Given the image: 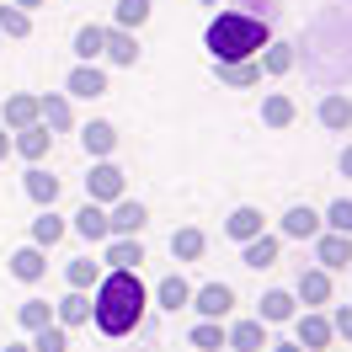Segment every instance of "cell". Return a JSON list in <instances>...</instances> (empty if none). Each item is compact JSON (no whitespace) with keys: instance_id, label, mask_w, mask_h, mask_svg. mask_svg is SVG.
Instances as JSON below:
<instances>
[{"instance_id":"obj_1","label":"cell","mask_w":352,"mask_h":352,"mask_svg":"<svg viewBox=\"0 0 352 352\" xmlns=\"http://www.w3.org/2000/svg\"><path fill=\"white\" fill-rule=\"evenodd\" d=\"M91 315H96V326L107 336H129L139 326V315H144V283H139V272H107L96 283Z\"/></svg>"},{"instance_id":"obj_2","label":"cell","mask_w":352,"mask_h":352,"mask_svg":"<svg viewBox=\"0 0 352 352\" xmlns=\"http://www.w3.org/2000/svg\"><path fill=\"white\" fill-rule=\"evenodd\" d=\"M267 48V16H245V11H219L208 22V54L214 65H235V59H256Z\"/></svg>"},{"instance_id":"obj_3","label":"cell","mask_w":352,"mask_h":352,"mask_svg":"<svg viewBox=\"0 0 352 352\" xmlns=\"http://www.w3.org/2000/svg\"><path fill=\"white\" fill-rule=\"evenodd\" d=\"M144 224H150L144 203H133V198H118V208L107 214V241H133V235H139Z\"/></svg>"},{"instance_id":"obj_4","label":"cell","mask_w":352,"mask_h":352,"mask_svg":"<svg viewBox=\"0 0 352 352\" xmlns=\"http://www.w3.org/2000/svg\"><path fill=\"white\" fill-rule=\"evenodd\" d=\"M123 198V171L118 166H91V176H86V203H118Z\"/></svg>"},{"instance_id":"obj_5","label":"cell","mask_w":352,"mask_h":352,"mask_svg":"<svg viewBox=\"0 0 352 352\" xmlns=\"http://www.w3.org/2000/svg\"><path fill=\"white\" fill-rule=\"evenodd\" d=\"M187 305L198 309L203 320H224V315H230V309H235V294H230V288H224V283H203L198 294H192V299H187Z\"/></svg>"},{"instance_id":"obj_6","label":"cell","mask_w":352,"mask_h":352,"mask_svg":"<svg viewBox=\"0 0 352 352\" xmlns=\"http://www.w3.org/2000/svg\"><path fill=\"white\" fill-rule=\"evenodd\" d=\"M315 256H320V267H352V235H336V230H326V235H315Z\"/></svg>"},{"instance_id":"obj_7","label":"cell","mask_w":352,"mask_h":352,"mask_svg":"<svg viewBox=\"0 0 352 352\" xmlns=\"http://www.w3.org/2000/svg\"><path fill=\"white\" fill-rule=\"evenodd\" d=\"M102 54H107L112 65H139V43H133V32H123V27H102Z\"/></svg>"},{"instance_id":"obj_8","label":"cell","mask_w":352,"mask_h":352,"mask_svg":"<svg viewBox=\"0 0 352 352\" xmlns=\"http://www.w3.org/2000/svg\"><path fill=\"white\" fill-rule=\"evenodd\" d=\"M224 347H235V352H262V347H267L262 320H235V326L224 331Z\"/></svg>"},{"instance_id":"obj_9","label":"cell","mask_w":352,"mask_h":352,"mask_svg":"<svg viewBox=\"0 0 352 352\" xmlns=\"http://www.w3.org/2000/svg\"><path fill=\"white\" fill-rule=\"evenodd\" d=\"M283 235H288V241H315V235H320V214L305 208V203L288 208V214H283Z\"/></svg>"},{"instance_id":"obj_10","label":"cell","mask_w":352,"mask_h":352,"mask_svg":"<svg viewBox=\"0 0 352 352\" xmlns=\"http://www.w3.org/2000/svg\"><path fill=\"white\" fill-rule=\"evenodd\" d=\"M69 96H107V75L96 65H75L69 69Z\"/></svg>"},{"instance_id":"obj_11","label":"cell","mask_w":352,"mask_h":352,"mask_svg":"<svg viewBox=\"0 0 352 352\" xmlns=\"http://www.w3.org/2000/svg\"><path fill=\"white\" fill-rule=\"evenodd\" d=\"M256 320H262V326H278V320H294V294H283V288H272V294H262V305H256Z\"/></svg>"},{"instance_id":"obj_12","label":"cell","mask_w":352,"mask_h":352,"mask_svg":"<svg viewBox=\"0 0 352 352\" xmlns=\"http://www.w3.org/2000/svg\"><path fill=\"white\" fill-rule=\"evenodd\" d=\"M331 336H336V331H331L326 315H305V320H299V347H305V352L331 347Z\"/></svg>"},{"instance_id":"obj_13","label":"cell","mask_w":352,"mask_h":352,"mask_svg":"<svg viewBox=\"0 0 352 352\" xmlns=\"http://www.w3.org/2000/svg\"><path fill=\"white\" fill-rule=\"evenodd\" d=\"M11 272H16L22 283H38V278L48 272V262H43V245H22V251L11 256Z\"/></svg>"},{"instance_id":"obj_14","label":"cell","mask_w":352,"mask_h":352,"mask_svg":"<svg viewBox=\"0 0 352 352\" xmlns=\"http://www.w3.org/2000/svg\"><path fill=\"white\" fill-rule=\"evenodd\" d=\"M38 123V96H6V129H32Z\"/></svg>"},{"instance_id":"obj_15","label":"cell","mask_w":352,"mask_h":352,"mask_svg":"<svg viewBox=\"0 0 352 352\" xmlns=\"http://www.w3.org/2000/svg\"><path fill=\"white\" fill-rule=\"evenodd\" d=\"M241 262L256 267V272H262V267H272V262H278V235H256V241H245Z\"/></svg>"},{"instance_id":"obj_16","label":"cell","mask_w":352,"mask_h":352,"mask_svg":"<svg viewBox=\"0 0 352 352\" xmlns=\"http://www.w3.org/2000/svg\"><path fill=\"white\" fill-rule=\"evenodd\" d=\"M107 262H112V272H139L144 245H139V241H112V245H107Z\"/></svg>"},{"instance_id":"obj_17","label":"cell","mask_w":352,"mask_h":352,"mask_svg":"<svg viewBox=\"0 0 352 352\" xmlns=\"http://www.w3.org/2000/svg\"><path fill=\"white\" fill-rule=\"evenodd\" d=\"M11 144H16V150H22L27 160H43V155H48V144H54V133H48L43 123H32V129H22L16 139H11Z\"/></svg>"},{"instance_id":"obj_18","label":"cell","mask_w":352,"mask_h":352,"mask_svg":"<svg viewBox=\"0 0 352 352\" xmlns=\"http://www.w3.org/2000/svg\"><path fill=\"white\" fill-rule=\"evenodd\" d=\"M75 235H86V241H107V214H102V203H86V208L75 214Z\"/></svg>"},{"instance_id":"obj_19","label":"cell","mask_w":352,"mask_h":352,"mask_svg":"<svg viewBox=\"0 0 352 352\" xmlns=\"http://www.w3.org/2000/svg\"><path fill=\"white\" fill-rule=\"evenodd\" d=\"M224 230H230V235H235L241 245H245V241H256V235H262V208H235Z\"/></svg>"},{"instance_id":"obj_20","label":"cell","mask_w":352,"mask_h":352,"mask_svg":"<svg viewBox=\"0 0 352 352\" xmlns=\"http://www.w3.org/2000/svg\"><path fill=\"white\" fill-rule=\"evenodd\" d=\"M27 198L32 203H43V208H54V198H59V176H48V171H27Z\"/></svg>"},{"instance_id":"obj_21","label":"cell","mask_w":352,"mask_h":352,"mask_svg":"<svg viewBox=\"0 0 352 352\" xmlns=\"http://www.w3.org/2000/svg\"><path fill=\"white\" fill-rule=\"evenodd\" d=\"M80 144H86V155H112L118 129H112V123H86V129H80Z\"/></svg>"},{"instance_id":"obj_22","label":"cell","mask_w":352,"mask_h":352,"mask_svg":"<svg viewBox=\"0 0 352 352\" xmlns=\"http://www.w3.org/2000/svg\"><path fill=\"white\" fill-rule=\"evenodd\" d=\"M203 245H208V241H203V230L187 224V230H176V235H171V256H176V262H198Z\"/></svg>"},{"instance_id":"obj_23","label":"cell","mask_w":352,"mask_h":352,"mask_svg":"<svg viewBox=\"0 0 352 352\" xmlns=\"http://www.w3.org/2000/svg\"><path fill=\"white\" fill-rule=\"evenodd\" d=\"M155 299H160V309H182L187 299H192V288H187V278H182V272H171V278H160Z\"/></svg>"},{"instance_id":"obj_24","label":"cell","mask_w":352,"mask_h":352,"mask_svg":"<svg viewBox=\"0 0 352 352\" xmlns=\"http://www.w3.org/2000/svg\"><path fill=\"white\" fill-rule=\"evenodd\" d=\"M86 320H91V299L80 288H69L65 299H59V326H86Z\"/></svg>"},{"instance_id":"obj_25","label":"cell","mask_w":352,"mask_h":352,"mask_svg":"<svg viewBox=\"0 0 352 352\" xmlns=\"http://www.w3.org/2000/svg\"><path fill=\"white\" fill-rule=\"evenodd\" d=\"M320 123L336 129V133H347L352 129V102L347 96H326V102H320Z\"/></svg>"},{"instance_id":"obj_26","label":"cell","mask_w":352,"mask_h":352,"mask_svg":"<svg viewBox=\"0 0 352 352\" xmlns=\"http://www.w3.org/2000/svg\"><path fill=\"white\" fill-rule=\"evenodd\" d=\"M256 65H262L267 75H288V69H294V43H267L262 54H256Z\"/></svg>"},{"instance_id":"obj_27","label":"cell","mask_w":352,"mask_h":352,"mask_svg":"<svg viewBox=\"0 0 352 352\" xmlns=\"http://www.w3.org/2000/svg\"><path fill=\"white\" fill-rule=\"evenodd\" d=\"M219 80H224V86H256V80H262V65H256V59H235V65H219Z\"/></svg>"},{"instance_id":"obj_28","label":"cell","mask_w":352,"mask_h":352,"mask_svg":"<svg viewBox=\"0 0 352 352\" xmlns=\"http://www.w3.org/2000/svg\"><path fill=\"white\" fill-rule=\"evenodd\" d=\"M299 299H305V305H326V299H331L326 267H315V272H305V278H299Z\"/></svg>"},{"instance_id":"obj_29","label":"cell","mask_w":352,"mask_h":352,"mask_svg":"<svg viewBox=\"0 0 352 352\" xmlns=\"http://www.w3.org/2000/svg\"><path fill=\"white\" fill-rule=\"evenodd\" d=\"M38 118H43V129H69V102L65 96H38Z\"/></svg>"},{"instance_id":"obj_30","label":"cell","mask_w":352,"mask_h":352,"mask_svg":"<svg viewBox=\"0 0 352 352\" xmlns=\"http://www.w3.org/2000/svg\"><path fill=\"white\" fill-rule=\"evenodd\" d=\"M59 241H65V219L43 208V219H32V245H59Z\"/></svg>"},{"instance_id":"obj_31","label":"cell","mask_w":352,"mask_h":352,"mask_svg":"<svg viewBox=\"0 0 352 352\" xmlns=\"http://www.w3.org/2000/svg\"><path fill=\"white\" fill-rule=\"evenodd\" d=\"M32 32V16L22 6H0V38H27Z\"/></svg>"},{"instance_id":"obj_32","label":"cell","mask_w":352,"mask_h":352,"mask_svg":"<svg viewBox=\"0 0 352 352\" xmlns=\"http://www.w3.org/2000/svg\"><path fill=\"white\" fill-rule=\"evenodd\" d=\"M262 123L267 129H288V123H294V102H288V96H267L262 102Z\"/></svg>"},{"instance_id":"obj_33","label":"cell","mask_w":352,"mask_h":352,"mask_svg":"<svg viewBox=\"0 0 352 352\" xmlns=\"http://www.w3.org/2000/svg\"><path fill=\"white\" fill-rule=\"evenodd\" d=\"M150 22V0H118V27L123 32H133V27Z\"/></svg>"},{"instance_id":"obj_34","label":"cell","mask_w":352,"mask_h":352,"mask_svg":"<svg viewBox=\"0 0 352 352\" xmlns=\"http://www.w3.org/2000/svg\"><path fill=\"white\" fill-rule=\"evenodd\" d=\"M32 352H69L65 326H43V331H32Z\"/></svg>"},{"instance_id":"obj_35","label":"cell","mask_w":352,"mask_h":352,"mask_svg":"<svg viewBox=\"0 0 352 352\" xmlns=\"http://www.w3.org/2000/svg\"><path fill=\"white\" fill-rule=\"evenodd\" d=\"M48 315H54V309H48L43 299H27V305L16 309V320H22L27 331H43V326H54V320H48Z\"/></svg>"},{"instance_id":"obj_36","label":"cell","mask_w":352,"mask_h":352,"mask_svg":"<svg viewBox=\"0 0 352 352\" xmlns=\"http://www.w3.org/2000/svg\"><path fill=\"white\" fill-rule=\"evenodd\" d=\"M192 347L219 352V347H224V326H219V320H203V326H192Z\"/></svg>"},{"instance_id":"obj_37","label":"cell","mask_w":352,"mask_h":352,"mask_svg":"<svg viewBox=\"0 0 352 352\" xmlns=\"http://www.w3.org/2000/svg\"><path fill=\"white\" fill-rule=\"evenodd\" d=\"M75 54L91 65V59L102 54V27H80V32H75Z\"/></svg>"},{"instance_id":"obj_38","label":"cell","mask_w":352,"mask_h":352,"mask_svg":"<svg viewBox=\"0 0 352 352\" xmlns=\"http://www.w3.org/2000/svg\"><path fill=\"white\" fill-rule=\"evenodd\" d=\"M326 224L336 230V235H352V203H347V198H336V203L326 208Z\"/></svg>"},{"instance_id":"obj_39","label":"cell","mask_w":352,"mask_h":352,"mask_svg":"<svg viewBox=\"0 0 352 352\" xmlns=\"http://www.w3.org/2000/svg\"><path fill=\"white\" fill-rule=\"evenodd\" d=\"M91 283H96V262H91V256H80V262H69V288H80V294H86Z\"/></svg>"},{"instance_id":"obj_40","label":"cell","mask_w":352,"mask_h":352,"mask_svg":"<svg viewBox=\"0 0 352 352\" xmlns=\"http://www.w3.org/2000/svg\"><path fill=\"white\" fill-rule=\"evenodd\" d=\"M331 331H336V336H347V342H352V309H336V320H331Z\"/></svg>"},{"instance_id":"obj_41","label":"cell","mask_w":352,"mask_h":352,"mask_svg":"<svg viewBox=\"0 0 352 352\" xmlns=\"http://www.w3.org/2000/svg\"><path fill=\"white\" fill-rule=\"evenodd\" d=\"M342 176H352V144L342 150Z\"/></svg>"},{"instance_id":"obj_42","label":"cell","mask_w":352,"mask_h":352,"mask_svg":"<svg viewBox=\"0 0 352 352\" xmlns=\"http://www.w3.org/2000/svg\"><path fill=\"white\" fill-rule=\"evenodd\" d=\"M272 352H305V347H299V342H278Z\"/></svg>"},{"instance_id":"obj_43","label":"cell","mask_w":352,"mask_h":352,"mask_svg":"<svg viewBox=\"0 0 352 352\" xmlns=\"http://www.w3.org/2000/svg\"><path fill=\"white\" fill-rule=\"evenodd\" d=\"M6 150H11V133L0 129V160H6Z\"/></svg>"},{"instance_id":"obj_44","label":"cell","mask_w":352,"mask_h":352,"mask_svg":"<svg viewBox=\"0 0 352 352\" xmlns=\"http://www.w3.org/2000/svg\"><path fill=\"white\" fill-rule=\"evenodd\" d=\"M16 6H22V11H38V6H43V0H16Z\"/></svg>"},{"instance_id":"obj_45","label":"cell","mask_w":352,"mask_h":352,"mask_svg":"<svg viewBox=\"0 0 352 352\" xmlns=\"http://www.w3.org/2000/svg\"><path fill=\"white\" fill-rule=\"evenodd\" d=\"M0 352H32V347H0Z\"/></svg>"},{"instance_id":"obj_46","label":"cell","mask_w":352,"mask_h":352,"mask_svg":"<svg viewBox=\"0 0 352 352\" xmlns=\"http://www.w3.org/2000/svg\"><path fill=\"white\" fill-rule=\"evenodd\" d=\"M203 6H219V0H203Z\"/></svg>"}]
</instances>
